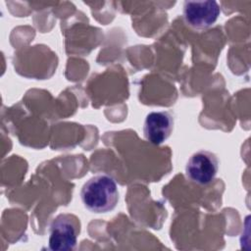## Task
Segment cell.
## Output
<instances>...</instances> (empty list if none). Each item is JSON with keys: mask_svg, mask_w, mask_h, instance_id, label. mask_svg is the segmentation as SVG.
Returning <instances> with one entry per match:
<instances>
[{"mask_svg": "<svg viewBox=\"0 0 251 251\" xmlns=\"http://www.w3.org/2000/svg\"><path fill=\"white\" fill-rule=\"evenodd\" d=\"M80 198L84 207L93 213L110 212L119 201L118 185L112 176L97 175L83 184Z\"/></svg>", "mask_w": 251, "mask_h": 251, "instance_id": "1", "label": "cell"}, {"mask_svg": "<svg viewBox=\"0 0 251 251\" xmlns=\"http://www.w3.org/2000/svg\"><path fill=\"white\" fill-rule=\"evenodd\" d=\"M79 222L70 214H61L51 223L49 228V249L53 251L73 250L76 246Z\"/></svg>", "mask_w": 251, "mask_h": 251, "instance_id": "2", "label": "cell"}, {"mask_svg": "<svg viewBox=\"0 0 251 251\" xmlns=\"http://www.w3.org/2000/svg\"><path fill=\"white\" fill-rule=\"evenodd\" d=\"M219 171L217 156L207 150H199L192 154L185 166V175L192 182L206 185L212 182Z\"/></svg>", "mask_w": 251, "mask_h": 251, "instance_id": "3", "label": "cell"}, {"mask_svg": "<svg viewBox=\"0 0 251 251\" xmlns=\"http://www.w3.org/2000/svg\"><path fill=\"white\" fill-rule=\"evenodd\" d=\"M221 13L216 1H185L183 3V18L187 25L195 29H205L212 26Z\"/></svg>", "mask_w": 251, "mask_h": 251, "instance_id": "4", "label": "cell"}, {"mask_svg": "<svg viewBox=\"0 0 251 251\" xmlns=\"http://www.w3.org/2000/svg\"><path fill=\"white\" fill-rule=\"evenodd\" d=\"M174 117L168 111L149 113L144 121V137L152 144L160 145L172 134L174 129Z\"/></svg>", "mask_w": 251, "mask_h": 251, "instance_id": "5", "label": "cell"}]
</instances>
